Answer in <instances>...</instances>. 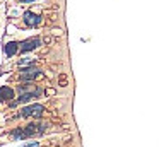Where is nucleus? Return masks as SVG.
I'll return each mask as SVG.
<instances>
[{
  "instance_id": "obj_1",
  "label": "nucleus",
  "mask_w": 159,
  "mask_h": 147,
  "mask_svg": "<svg viewBox=\"0 0 159 147\" xmlns=\"http://www.w3.org/2000/svg\"><path fill=\"white\" fill-rule=\"evenodd\" d=\"M46 130V125L45 123H39V122H33V123H28L26 126L22 128H16L14 132H11V137L12 140H26L33 135H38V133H43Z\"/></svg>"
},
{
  "instance_id": "obj_2",
  "label": "nucleus",
  "mask_w": 159,
  "mask_h": 147,
  "mask_svg": "<svg viewBox=\"0 0 159 147\" xmlns=\"http://www.w3.org/2000/svg\"><path fill=\"white\" fill-rule=\"evenodd\" d=\"M43 113H45V106L36 103V104L24 106V108L19 111V116H21V118H29V116H41Z\"/></svg>"
},
{
  "instance_id": "obj_3",
  "label": "nucleus",
  "mask_w": 159,
  "mask_h": 147,
  "mask_svg": "<svg viewBox=\"0 0 159 147\" xmlns=\"http://www.w3.org/2000/svg\"><path fill=\"white\" fill-rule=\"evenodd\" d=\"M41 87L38 85V89L36 91H31V92H22L21 96H19V99H16V101H12L11 103V108H16L17 104H21V103H28V101H31V99H34V98H39L41 96Z\"/></svg>"
},
{
  "instance_id": "obj_4",
  "label": "nucleus",
  "mask_w": 159,
  "mask_h": 147,
  "mask_svg": "<svg viewBox=\"0 0 159 147\" xmlns=\"http://www.w3.org/2000/svg\"><path fill=\"white\" fill-rule=\"evenodd\" d=\"M19 44H21L19 50H21L22 53H28V51H33V50L41 46V38H29V39H24Z\"/></svg>"
},
{
  "instance_id": "obj_5",
  "label": "nucleus",
  "mask_w": 159,
  "mask_h": 147,
  "mask_svg": "<svg viewBox=\"0 0 159 147\" xmlns=\"http://www.w3.org/2000/svg\"><path fill=\"white\" fill-rule=\"evenodd\" d=\"M41 75V72H39V68L36 67H26V68H21V80H34L36 77H39Z\"/></svg>"
},
{
  "instance_id": "obj_6",
  "label": "nucleus",
  "mask_w": 159,
  "mask_h": 147,
  "mask_svg": "<svg viewBox=\"0 0 159 147\" xmlns=\"http://www.w3.org/2000/svg\"><path fill=\"white\" fill-rule=\"evenodd\" d=\"M22 21H24L26 26L34 27V26H38V24L41 22V17H39L38 14H34V12H24V16H22Z\"/></svg>"
},
{
  "instance_id": "obj_7",
  "label": "nucleus",
  "mask_w": 159,
  "mask_h": 147,
  "mask_svg": "<svg viewBox=\"0 0 159 147\" xmlns=\"http://www.w3.org/2000/svg\"><path fill=\"white\" fill-rule=\"evenodd\" d=\"M16 96V91L11 87V85H2L0 87V101H11V99H14Z\"/></svg>"
},
{
  "instance_id": "obj_8",
  "label": "nucleus",
  "mask_w": 159,
  "mask_h": 147,
  "mask_svg": "<svg viewBox=\"0 0 159 147\" xmlns=\"http://www.w3.org/2000/svg\"><path fill=\"white\" fill-rule=\"evenodd\" d=\"M17 50H19V43H17V41H11V43L5 44V55H7L9 58H11L12 55L17 53Z\"/></svg>"
},
{
  "instance_id": "obj_9",
  "label": "nucleus",
  "mask_w": 159,
  "mask_h": 147,
  "mask_svg": "<svg viewBox=\"0 0 159 147\" xmlns=\"http://www.w3.org/2000/svg\"><path fill=\"white\" fill-rule=\"evenodd\" d=\"M33 63H34V58H33V57H24L21 62H19V67L24 68V65H26V67H29V65H33Z\"/></svg>"
},
{
  "instance_id": "obj_10",
  "label": "nucleus",
  "mask_w": 159,
  "mask_h": 147,
  "mask_svg": "<svg viewBox=\"0 0 159 147\" xmlns=\"http://www.w3.org/2000/svg\"><path fill=\"white\" fill-rule=\"evenodd\" d=\"M21 147H39V142H29L26 145H21Z\"/></svg>"
},
{
  "instance_id": "obj_11",
  "label": "nucleus",
  "mask_w": 159,
  "mask_h": 147,
  "mask_svg": "<svg viewBox=\"0 0 159 147\" xmlns=\"http://www.w3.org/2000/svg\"><path fill=\"white\" fill-rule=\"evenodd\" d=\"M31 2H34V0H21V3H31Z\"/></svg>"
}]
</instances>
